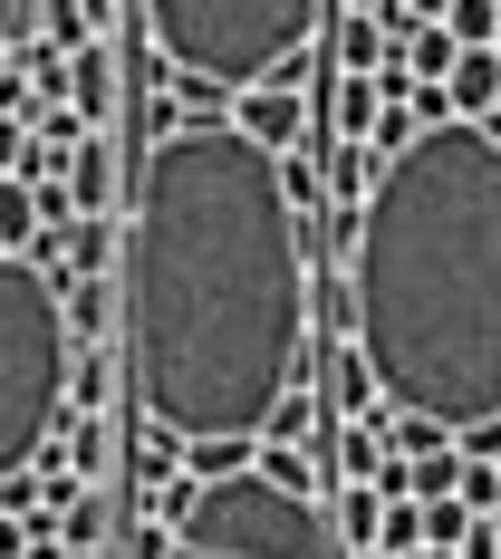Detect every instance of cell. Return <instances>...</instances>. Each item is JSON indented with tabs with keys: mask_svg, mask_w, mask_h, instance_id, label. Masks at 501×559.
I'll use <instances>...</instances> for the list:
<instances>
[{
	"mask_svg": "<svg viewBox=\"0 0 501 559\" xmlns=\"http://www.w3.org/2000/svg\"><path fill=\"white\" fill-rule=\"evenodd\" d=\"M309 357V251L279 165L231 126H174L135 174L126 367L174 444H251Z\"/></svg>",
	"mask_w": 501,
	"mask_h": 559,
	"instance_id": "obj_1",
	"label": "cell"
},
{
	"mask_svg": "<svg viewBox=\"0 0 501 559\" xmlns=\"http://www.w3.org/2000/svg\"><path fill=\"white\" fill-rule=\"evenodd\" d=\"M357 357L395 415L501 425V145L425 126L357 203Z\"/></svg>",
	"mask_w": 501,
	"mask_h": 559,
	"instance_id": "obj_2",
	"label": "cell"
},
{
	"mask_svg": "<svg viewBox=\"0 0 501 559\" xmlns=\"http://www.w3.org/2000/svg\"><path fill=\"white\" fill-rule=\"evenodd\" d=\"M329 0H145V39L203 87H299V58Z\"/></svg>",
	"mask_w": 501,
	"mask_h": 559,
	"instance_id": "obj_3",
	"label": "cell"
},
{
	"mask_svg": "<svg viewBox=\"0 0 501 559\" xmlns=\"http://www.w3.org/2000/svg\"><path fill=\"white\" fill-rule=\"evenodd\" d=\"M68 405V299L39 261H0V483L49 463Z\"/></svg>",
	"mask_w": 501,
	"mask_h": 559,
	"instance_id": "obj_4",
	"label": "cell"
},
{
	"mask_svg": "<svg viewBox=\"0 0 501 559\" xmlns=\"http://www.w3.org/2000/svg\"><path fill=\"white\" fill-rule=\"evenodd\" d=\"M165 559H337V540H329V511L309 492H279L261 463H241L231 483L193 492Z\"/></svg>",
	"mask_w": 501,
	"mask_h": 559,
	"instance_id": "obj_5",
	"label": "cell"
},
{
	"mask_svg": "<svg viewBox=\"0 0 501 559\" xmlns=\"http://www.w3.org/2000/svg\"><path fill=\"white\" fill-rule=\"evenodd\" d=\"M231 135H241V145H261L271 165H289V155H299V135H309V97H299V87H241Z\"/></svg>",
	"mask_w": 501,
	"mask_h": 559,
	"instance_id": "obj_6",
	"label": "cell"
},
{
	"mask_svg": "<svg viewBox=\"0 0 501 559\" xmlns=\"http://www.w3.org/2000/svg\"><path fill=\"white\" fill-rule=\"evenodd\" d=\"M377 521H386V502L367 492V483H337V511H329V540L357 559H377Z\"/></svg>",
	"mask_w": 501,
	"mask_h": 559,
	"instance_id": "obj_7",
	"label": "cell"
},
{
	"mask_svg": "<svg viewBox=\"0 0 501 559\" xmlns=\"http://www.w3.org/2000/svg\"><path fill=\"white\" fill-rule=\"evenodd\" d=\"M68 97H77V126H97V116H107V97H116V58H107V39L68 49Z\"/></svg>",
	"mask_w": 501,
	"mask_h": 559,
	"instance_id": "obj_8",
	"label": "cell"
},
{
	"mask_svg": "<svg viewBox=\"0 0 501 559\" xmlns=\"http://www.w3.org/2000/svg\"><path fill=\"white\" fill-rule=\"evenodd\" d=\"M386 68V29L377 20H337V78H377Z\"/></svg>",
	"mask_w": 501,
	"mask_h": 559,
	"instance_id": "obj_9",
	"label": "cell"
},
{
	"mask_svg": "<svg viewBox=\"0 0 501 559\" xmlns=\"http://www.w3.org/2000/svg\"><path fill=\"white\" fill-rule=\"evenodd\" d=\"M329 116H337V145H367V126H377V78H337Z\"/></svg>",
	"mask_w": 501,
	"mask_h": 559,
	"instance_id": "obj_10",
	"label": "cell"
},
{
	"mask_svg": "<svg viewBox=\"0 0 501 559\" xmlns=\"http://www.w3.org/2000/svg\"><path fill=\"white\" fill-rule=\"evenodd\" d=\"M463 540H473L463 502H415V550H463Z\"/></svg>",
	"mask_w": 501,
	"mask_h": 559,
	"instance_id": "obj_11",
	"label": "cell"
},
{
	"mask_svg": "<svg viewBox=\"0 0 501 559\" xmlns=\"http://www.w3.org/2000/svg\"><path fill=\"white\" fill-rule=\"evenodd\" d=\"M337 483H377V463H386V444H377V435H367V425H347V435H337Z\"/></svg>",
	"mask_w": 501,
	"mask_h": 559,
	"instance_id": "obj_12",
	"label": "cell"
},
{
	"mask_svg": "<svg viewBox=\"0 0 501 559\" xmlns=\"http://www.w3.org/2000/svg\"><path fill=\"white\" fill-rule=\"evenodd\" d=\"M10 68H20V78H29L39 97H68V58H58L49 39H39V49H20V58H10Z\"/></svg>",
	"mask_w": 501,
	"mask_h": 559,
	"instance_id": "obj_13",
	"label": "cell"
},
{
	"mask_svg": "<svg viewBox=\"0 0 501 559\" xmlns=\"http://www.w3.org/2000/svg\"><path fill=\"white\" fill-rule=\"evenodd\" d=\"M444 444H453L444 425H415V415H395V435H386V453H395V463H425V453H444Z\"/></svg>",
	"mask_w": 501,
	"mask_h": 559,
	"instance_id": "obj_14",
	"label": "cell"
},
{
	"mask_svg": "<svg viewBox=\"0 0 501 559\" xmlns=\"http://www.w3.org/2000/svg\"><path fill=\"white\" fill-rule=\"evenodd\" d=\"M39 20H49V49H58V58L87 49V10H77V0H39Z\"/></svg>",
	"mask_w": 501,
	"mask_h": 559,
	"instance_id": "obj_15",
	"label": "cell"
},
{
	"mask_svg": "<svg viewBox=\"0 0 501 559\" xmlns=\"http://www.w3.org/2000/svg\"><path fill=\"white\" fill-rule=\"evenodd\" d=\"M453 58H463V49H453L444 29H415V58H405V78H434V87H444V68H453Z\"/></svg>",
	"mask_w": 501,
	"mask_h": 559,
	"instance_id": "obj_16",
	"label": "cell"
},
{
	"mask_svg": "<svg viewBox=\"0 0 501 559\" xmlns=\"http://www.w3.org/2000/svg\"><path fill=\"white\" fill-rule=\"evenodd\" d=\"M329 377H337V405H347V415L377 395V386H367V357H357V347H337V367H329Z\"/></svg>",
	"mask_w": 501,
	"mask_h": 559,
	"instance_id": "obj_17",
	"label": "cell"
},
{
	"mask_svg": "<svg viewBox=\"0 0 501 559\" xmlns=\"http://www.w3.org/2000/svg\"><path fill=\"white\" fill-rule=\"evenodd\" d=\"M20 20H29V0H0V58L20 49Z\"/></svg>",
	"mask_w": 501,
	"mask_h": 559,
	"instance_id": "obj_18",
	"label": "cell"
},
{
	"mask_svg": "<svg viewBox=\"0 0 501 559\" xmlns=\"http://www.w3.org/2000/svg\"><path fill=\"white\" fill-rule=\"evenodd\" d=\"M482 531H492V550H501V511H492V521H482Z\"/></svg>",
	"mask_w": 501,
	"mask_h": 559,
	"instance_id": "obj_19",
	"label": "cell"
},
{
	"mask_svg": "<svg viewBox=\"0 0 501 559\" xmlns=\"http://www.w3.org/2000/svg\"><path fill=\"white\" fill-rule=\"evenodd\" d=\"M492 483H501V453H492Z\"/></svg>",
	"mask_w": 501,
	"mask_h": 559,
	"instance_id": "obj_20",
	"label": "cell"
}]
</instances>
